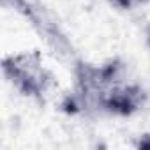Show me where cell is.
<instances>
[{
    "instance_id": "7a4b0ae2",
    "label": "cell",
    "mask_w": 150,
    "mask_h": 150,
    "mask_svg": "<svg viewBox=\"0 0 150 150\" xmlns=\"http://www.w3.org/2000/svg\"><path fill=\"white\" fill-rule=\"evenodd\" d=\"M111 6L122 9V11H131V9H136L139 6H145L146 0H110Z\"/></svg>"
},
{
    "instance_id": "3957f363",
    "label": "cell",
    "mask_w": 150,
    "mask_h": 150,
    "mask_svg": "<svg viewBox=\"0 0 150 150\" xmlns=\"http://www.w3.org/2000/svg\"><path fill=\"white\" fill-rule=\"evenodd\" d=\"M138 146L141 148H150V134H143V138H139Z\"/></svg>"
},
{
    "instance_id": "6da1fadb",
    "label": "cell",
    "mask_w": 150,
    "mask_h": 150,
    "mask_svg": "<svg viewBox=\"0 0 150 150\" xmlns=\"http://www.w3.org/2000/svg\"><path fill=\"white\" fill-rule=\"evenodd\" d=\"M4 76L25 97L42 99L51 90L55 78L37 50L9 55L2 60Z\"/></svg>"
}]
</instances>
